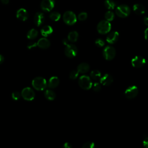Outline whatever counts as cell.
Instances as JSON below:
<instances>
[{
    "instance_id": "1",
    "label": "cell",
    "mask_w": 148,
    "mask_h": 148,
    "mask_svg": "<svg viewBox=\"0 0 148 148\" xmlns=\"http://www.w3.org/2000/svg\"><path fill=\"white\" fill-rule=\"evenodd\" d=\"M32 86L35 89L37 90L42 91L46 88L47 86V83L45 78L38 76V77H35L32 80Z\"/></svg>"
},
{
    "instance_id": "2",
    "label": "cell",
    "mask_w": 148,
    "mask_h": 148,
    "mask_svg": "<svg viewBox=\"0 0 148 148\" xmlns=\"http://www.w3.org/2000/svg\"><path fill=\"white\" fill-rule=\"evenodd\" d=\"M97 31L101 34H106L111 29V24L107 20H102L97 25Z\"/></svg>"
},
{
    "instance_id": "3",
    "label": "cell",
    "mask_w": 148,
    "mask_h": 148,
    "mask_svg": "<svg viewBox=\"0 0 148 148\" xmlns=\"http://www.w3.org/2000/svg\"><path fill=\"white\" fill-rule=\"evenodd\" d=\"M78 83L79 86L85 90L90 89L92 86L91 80L88 76L86 75H83L79 77Z\"/></svg>"
},
{
    "instance_id": "4",
    "label": "cell",
    "mask_w": 148,
    "mask_h": 148,
    "mask_svg": "<svg viewBox=\"0 0 148 148\" xmlns=\"http://www.w3.org/2000/svg\"><path fill=\"white\" fill-rule=\"evenodd\" d=\"M130 8L126 5H120L116 8V13L121 18L127 17L130 14Z\"/></svg>"
},
{
    "instance_id": "5",
    "label": "cell",
    "mask_w": 148,
    "mask_h": 148,
    "mask_svg": "<svg viewBox=\"0 0 148 148\" xmlns=\"http://www.w3.org/2000/svg\"><path fill=\"white\" fill-rule=\"evenodd\" d=\"M63 20L64 23L69 25H73L77 21L75 14L72 11H66L63 14Z\"/></svg>"
},
{
    "instance_id": "6",
    "label": "cell",
    "mask_w": 148,
    "mask_h": 148,
    "mask_svg": "<svg viewBox=\"0 0 148 148\" xmlns=\"http://www.w3.org/2000/svg\"><path fill=\"white\" fill-rule=\"evenodd\" d=\"M116 56V50L111 46H106L103 50V56L105 60L110 61L113 60Z\"/></svg>"
},
{
    "instance_id": "7",
    "label": "cell",
    "mask_w": 148,
    "mask_h": 148,
    "mask_svg": "<svg viewBox=\"0 0 148 148\" xmlns=\"http://www.w3.org/2000/svg\"><path fill=\"white\" fill-rule=\"evenodd\" d=\"M65 56L68 58H73L77 55V49L75 45L68 44L64 50Z\"/></svg>"
},
{
    "instance_id": "8",
    "label": "cell",
    "mask_w": 148,
    "mask_h": 148,
    "mask_svg": "<svg viewBox=\"0 0 148 148\" xmlns=\"http://www.w3.org/2000/svg\"><path fill=\"white\" fill-rule=\"evenodd\" d=\"M21 97L26 101H32L34 99L35 94L34 90L30 87H25L21 92Z\"/></svg>"
},
{
    "instance_id": "9",
    "label": "cell",
    "mask_w": 148,
    "mask_h": 148,
    "mask_svg": "<svg viewBox=\"0 0 148 148\" xmlns=\"http://www.w3.org/2000/svg\"><path fill=\"white\" fill-rule=\"evenodd\" d=\"M138 92V88L136 86H131L126 89L124 92V95L127 98L132 99L137 96Z\"/></svg>"
},
{
    "instance_id": "10",
    "label": "cell",
    "mask_w": 148,
    "mask_h": 148,
    "mask_svg": "<svg viewBox=\"0 0 148 148\" xmlns=\"http://www.w3.org/2000/svg\"><path fill=\"white\" fill-rule=\"evenodd\" d=\"M146 64V60L139 56H136L132 58L131 60V64L132 65L136 68H140L145 65Z\"/></svg>"
},
{
    "instance_id": "11",
    "label": "cell",
    "mask_w": 148,
    "mask_h": 148,
    "mask_svg": "<svg viewBox=\"0 0 148 148\" xmlns=\"http://www.w3.org/2000/svg\"><path fill=\"white\" fill-rule=\"evenodd\" d=\"M54 6V0H43L40 3L41 9L45 12L51 11Z\"/></svg>"
},
{
    "instance_id": "12",
    "label": "cell",
    "mask_w": 148,
    "mask_h": 148,
    "mask_svg": "<svg viewBox=\"0 0 148 148\" xmlns=\"http://www.w3.org/2000/svg\"><path fill=\"white\" fill-rule=\"evenodd\" d=\"M113 81V79L112 76L108 73L105 74L102 77H101L100 78V83L105 86L110 85Z\"/></svg>"
},
{
    "instance_id": "13",
    "label": "cell",
    "mask_w": 148,
    "mask_h": 148,
    "mask_svg": "<svg viewBox=\"0 0 148 148\" xmlns=\"http://www.w3.org/2000/svg\"><path fill=\"white\" fill-rule=\"evenodd\" d=\"M119 34L117 31H113L110 32L108 35L106 40L109 43L114 44L119 39Z\"/></svg>"
},
{
    "instance_id": "14",
    "label": "cell",
    "mask_w": 148,
    "mask_h": 148,
    "mask_svg": "<svg viewBox=\"0 0 148 148\" xmlns=\"http://www.w3.org/2000/svg\"><path fill=\"white\" fill-rule=\"evenodd\" d=\"M34 23L36 26L38 27L40 26L43 23L45 20V16L43 13L41 12L36 13L34 16Z\"/></svg>"
},
{
    "instance_id": "15",
    "label": "cell",
    "mask_w": 148,
    "mask_h": 148,
    "mask_svg": "<svg viewBox=\"0 0 148 148\" xmlns=\"http://www.w3.org/2000/svg\"><path fill=\"white\" fill-rule=\"evenodd\" d=\"M36 45L39 48H41L43 49H46L50 47V42L47 38H42L38 40V41L36 43Z\"/></svg>"
},
{
    "instance_id": "16",
    "label": "cell",
    "mask_w": 148,
    "mask_h": 148,
    "mask_svg": "<svg viewBox=\"0 0 148 148\" xmlns=\"http://www.w3.org/2000/svg\"><path fill=\"white\" fill-rule=\"evenodd\" d=\"M16 17L21 21H25L28 17V14L25 9L20 8L17 11Z\"/></svg>"
},
{
    "instance_id": "17",
    "label": "cell",
    "mask_w": 148,
    "mask_h": 148,
    "mask_svg": "<svg viewBox=\"0 0 148 148\" xmlns=\"http://www.w3.org/2000/svg\"><path fill=\"white\" fill-rule=\"evenodd\" d=\"M59 83V79L57 76H52L50 78L47 83V86L50 88H54L58 86Z\"/></svg>"
},
{
    "instance_id": "18",
    "label": "cell",
    "mask_w": 148,
    "mask_h": 148,
    "mask_svg": "<svg viewBox=\"0 0 148 148\" xmlns=\"http://www.w3.org/2000/svg\"><path fill=\"white\" fill-rule=\"evenodd\" d=\"M133 10L134 12L138 15H142L144 14L145 12V8L143 5L139 3H136L134 5Z\"/></svg>"
},
{
    "instance_id": "19",
    "label": "cell",
    "mask_w": 148,
    "mask_h": 148,
    "mask_svg": "<svg viewBox=\"0 0 148 148\" xmlns=\"http://www.w3.org/2000/svg\"><path fill=\"white\" fill-rule=\"evenodd\" d=\"M90 69V66L87 63L82 62L77 67V71L79 73H85L87 72Z\"/></svg>"
},
{
    "instance_id": "20",
    "label": "cell",
    "mask_w": 148,
    "mask_h": 148,
    "mask_svg": "<svg viewBox=\"0 0 148 148\" xmlns=\"http://www.w3.org/2000/svg\"><path fill=\"white\" fill-rule=\"evenodd\" d=\"M53 28L51 26L45 25L41 29L40 32L42 36L44 37H47L53 32Z\"/></svg>"
},
{
    "instance_id": "21",
    "label": "cell",
    "mask_w": 148,
    "mask_h": 148,
    "mask_svg": "<svg viewBox=\"0 0 148 148\" xmlns=\"http://www.w3.org/2000/svg\"><path fill=\"white\" fill-rule=\"evenodd\" d=\"M79 34L76 31H71L68 35V40L71 42H75L77 40Z\"/></svg>"
},
{
    "instance_id": "22",
    "label": "cell",
    "mask_w": 148,
    "mask_h": 148,
    "mask_svg": "<svg viewBox=\"0 0 148 148\" xmlns=\"http://www.w3.org/2000/svg\"><path fill=\"white\" fill-rule=\"evenodd\" d=\"M45 98L50 101H53L56 98V95L55 92L51 90H46L44 93Z\"/></svg>"
},
{
    "instance_id": "23",
    "label": "cell",
    "mask_w": 148,
    "mask_h": 148,
    "mask_svg": "<svg viewBox=\"0 0 148 148\" xmlns=\"http://www.w3.org/2000/svg\"><path fill=\"white\" fill-rule=\"evenodd\" d=\"M38 31L34 28L31 29L28 32H27V37L28 39H35L37 36H38Z\"/></svg>"
},
{
    "instance_id": "24",
    "label": "cell",
    "mask_w": 148,
    "mask_h": 148,
    "mask_svg": "<svg viewBox=\"0 0 148 148\" xmlns=\"http://www.w3.org/2000/svg\"><path fill=\"white\" fill-rule=\"evenodd\" d=\"M90 77L93 80H98L101 77V73L98 70H93L90 73Z\"/></svg>"
},
{
    "instance_id": "25",
    "label": "cell",
    "mask_w": 148,
    "mask_h": 148,
    "mask_svg": "<svg viewBox=\"0 0 148 148\" xmlns=\"http://www.w3.org/2000/svg\"><path fill=\"white\" fill-rule=\"evenodd\" d=\"M104 5L108 9H113L116 6V3L112 0H105Z\"/></svg>"
},
{
    "instance_id": "26",
    "label": "cell",
    "mask_w": 148,
    "mask_h": 148,
    "mask_svg": "<svg viewBox=\"0 0 148 148\" xmlns=\"http://www.w3.org/2000/svg\"><path fill=\"white\" fill-rule=\"evenodd\" d=\"M50 18L53 21H57L58 20H60V17H61V14L58 13V12H52L50 16Z\"/></svg>"
},
{
    "instance_id": "27",
    "label": "cell",
    "mask_w": 148,
    "mask_h": 148,
    "mask_svg": "<svg viewBox=\"0 0 148 148\" xmlns=\"http://www.w3.org/2000/svg\"><path fill=\"white\" fill-rule=\"evenodd\" d=\"M114 14L113 12H112L111 11H108L105 14V20L108 21H112L114 19Z\"/></svg>"
},
{
    "instance_id": "28",
    "label": "cell",
    "mask_w": 148,
    "mask_h": 148,
    "mask_svg": "<svg viewBox=\"0 0 148 148\" xmlns=\"http://www.w3.org/2000/svg\"><path fill=\"white\" fill-rule=\"evenodd\" d=\"M95 147V143L92 142H87L84 143L82 146L83 148H94Z\"/></svg>"
},
{
    "instance_id": "29",
    "label": "cell",
    "mask_w": 148,
    "mask_h": 148,
    "mask_svg": "<svg viewBox=\"0 0 148 148\" xmlns=\"http://www.w3.org/2000/svg\"><path fill=\"white\" fill-rule=\"evenodd\" d=\"M79 75V72H77V71H72L70 73H69V78L71 79H72V80H75L76 79L77 76Z\"/></svg>"
},
{
    "instance_id": "30",
    "label": "cell",
    "mask_w": 148,
    "mask_h": 148,
    "mask_svg": "<svg viewBox=\"0 0 148 148\" xmlns=\"http://www.w3.org/2000/svg\"><path fill=\"white\" fill-rule=\"evenodd\" d=\"M21 96V94L18 91H14L12 94V98L13 99H14L15 101L18 100Z\"/></svg>"
},
{
    "instance_id": "31",
    "label": "cell",
    "mask_w": 148,
    "mask_h": 148,
    "mask_svg": "<svg viewBox=\"0 0 148 148\" xmlns=\"http://www.w3.org/2000/svg\"><path fill=\"white\" fill-rule=\"evenodd\" d=\"M94 91L95 92H99L101 90V86L99 83L95 82L94 83V84L92 86Z\"/></svg>"
},
{
    "instance_id": "32",
    "label": "cell",
    "mask_w": 148,
    "mask_h": 148,
    "mask_svg": "<svg viewBox=\"0 0 148 148\" xmlns=\"http://www.w3.org/2000/svg\"><path fill=\"white\" fill-rule=\"evenodd\" d=\"M87 18V14L86 12H82L78 15V19L80 21H84Z\"/></svg>"
},
{
    "instance_id": "33",
    "label": "cell",
    "mask_w": 148,
    "mask_h": 148,
    "mask_svg": "<svg viewBox=\"0 0 148 148\" xmlns=\"http://www.w3.org/2000/svg\"><path fill=\"white\" fill-rule=\"evenodd\" d=\"M95 45L98 46V47H102L104 46L105 45V42L103 41V40H102V39H97L95 42Z\"/></svg>"
},
{
    "instance_id": "34",
    "label": "cell",
    "mask_w": 148,
    "mask_h": 148,
    "mask_svg": "<svg viewBox=\"0 0 148 148\" xmlns=\"http://www.w3.org/2000/svg\"><path fill=\"white\" fill-rule=\"evenodd\" d=\"M35 46H37L36 45V43H35L34 42H29L27 46V47L29 49H31Z\"/></svg>"
},
{
    "instance_id": "35",
    "label": "cell",
    "mask_w": 148,
    "mask_h": 148,
    "mask_svg": "<svg viewBox=\"0 0 148 148\" xmlns=\"http://www.w3.org/2000/svg\"><path fill=\"white\" fill-rule=\"evenodd\" d=\"M143 145L145 147L148 148V137H146L145 138H144L143 141Z\"/></svg>"
},
{
    "instance_id": "36",
    "label": "cell",
    "mask_w": 148,
    "mask_h": 148,
    "mask_svg": "<svg viewBox=\"0 0 148 148\" xmlns=\"http://www.w3.org/2000/svg\"><path fill=\"white\" fill-rule=\"evenodd\" d=\"M63 147L64 148H72V145L70 143H68V142H66L63 145Z\"/></svg>"
},
{
    "instance_id": "37",
    "label": "cell",
    "mask_w": 148,
    "mask_h": 148,
    "mask_svg": "<svg viewBox=\"0 0 148 148\" xmlns=\"http://www.w3.org/2000/svg\"><path fill=\"white\" fill-rule=\"evenodd\" d=\"M144 36H145V39L146 40H148V28H147L145 30Z\"/></svg>"
},
{
    "instance_id": "38",
    "label": "cell",
    "mask_w": 148,
    "mask_h": 148,
    "mask_svg": "<svg viewBox=\"0 0 148 148\" xmlns=\"http://www.w3.org/2000/svg\"><path fill=\"white\" fill-rule=\"evenodd\" d=\"M143 23H144V24L148 26V17L146 16V17H144V18H143Z\"/></svg>"
},
{
    "instance_id": "39",
    "label": "cell",
    "mask_w": 148,
    "mask_h": 148,
    "mask_svg": "<svg viewBox=\"0 0 148 148\" xmlns=\"http://www.w3.org/2000/svg\"><path fill=\"white\" fill-rule=\"evenodd\" d=\"M4 61V57L3 56L0 54V64H1Z\"/></svg>"
},
{
    "instance_id": "40",
    "label": "cell",
    "mask_w": 148,
    "mask_h": 148,
    "mask_svg": "<svg viewBox=\"0 0 148 148\" xmlns=\"http://www.w3.org/2000/svg\"><path fill=\"white\" fill-rule=\"evenodd\" d=\"M68 39H63L62 40V43L64 44V45H65V46L66 45H67L68 43Z\"/></svg>"
},
{
    "instance_id": "41",
    "label": "cell",
    "mask_w": 148,
    "mask_h": 148,
    "mask_svg": "<svg viewBox=\"0 0 148 148\" xmlns=\"http://www.w3.org/2000/svg\"><path fill=\"white\" fill-rule=\"evenodd\" d=\"M1 2L3 3V4H8L9 2V0H1Z\"/></svg>"
}]
</instances>
